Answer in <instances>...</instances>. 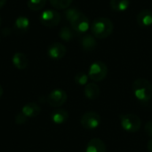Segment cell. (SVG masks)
<instances>
[{
	"label": "cell",
	"instance_id": "obj_8",
	"mask_svg": "<svg viewBox=\"0 0 152 152\" xmlns=\"http://www.w3.org/2000/svg\"><path fill=\"white\" fill-rule=\"evenodd\" d=\"M68 99L67 93L62 89H54L47 96V102L50 106L58 108L62 106Z\"/></svg>",
	"mask_w": 152,
	"mask_h": 152
},
{
	"label": "cell",
	"instance_id": "obj_15",
	"mask_svg": "<svg viewBox=\"0 0 152 152\" xmlns=\"http://www.w3.org/2000/svg\"><path fill=\"white\" fill-rule=\"evenodd\" d=\"M12 64L18 69H25L28 65V61L27 56L22 53H16L12 58Z\"/></svg>",
	"mask_w": 152,
	"mask_h": 152
},
{
	"label": "cell",
	"instance_id": "obj_28",
	"mask_svg": "<svg viewBox=\"0 0 152 152\" xmlns=\"http://www.w3.org/2000/svg\"><path fill=\"white\" fill-rule=\"evenodd\" d=\"M3 92H4V91H3V87H2V86L0 85V97L3 95Z\"/></svg>",
	"mask_w": 152,
	"mask_h": 152
},
{
	"label": "cell",
	"instance_id": "obj_3",
	"mask_svg": "<svg viewBox=\"0 0 152 152\" xmlns=\"http://www.w3.org/2000/svg\"><path fill=\"white\" fill-rule=\"evenodd\" d=\"M120 125L123 130L127 133H136L140 130L142 121L135 114H125L120 117Z\"/></svg>",
	"mask_w": 152,
	"mask_h": 152
},
{
	"label": "cell",
	"instance_id": "obj_21",
	"mask_svg": "<svg viewBox=\"0 0 152 152\" xmlns=\"http://www.w3.org/2000/svg\"><path fill=\"white\" fill-rule=\"evenodd\" d=\"M28 7L32 11H39L46 4V0H28Z\"/></svg>",
	"mask_w": 152,
	"mask_h": 152
},
{
	"label": "cell",
	"instance_id": "obj_27",
	"mask_svg": "<svg viewBox=\"0 0 152 152\" xmlns=\"http://www.w3.org/2000/svg\"><path fill=\"white\" fill-rule=\"evenodd\" d=\"M5 3H6V0H0V9H2L4 7Z\"/></svg>",
	"mask_w": 152,
	"mask_h": 152
},
{
	"label": "cell",
	"instance_id": "obj_25",
	"mask_svg": "<svg viewBox=\"0 0 152 152\" xmlns=\"http://www.w3.org/2000/svg\"><path fill=\"white\" fill-rule=\"evenodd\" d=\"M144 131H145V133L147 134L148 136L152 138V120L146 123L145 127H144Z\"/></svg>",
	"mask_w": 152,
	"mask_h": 152
},
{
	"label": "cell",
	"instance_id": "obj_24",
	"mask_svg": "<svg viewBox=\"0 0 152 152\" xmlns=\"http://www.w3.org/2000/svg\"><path fill=\"white\" fill-rule=\"evenodd\" d=\"M14 120H15V123H16L17 125H24V124L28 121V118L20 111V112H19V113L16 115Z\"/></svg>",
	"mask_w": 152,
	"mask_h": 152
},
{
	"label": "cell",
	"instance_id": "obj_16",
	"mask_svg": "<svg viewBox=\"0 0 152 152\" xmlns=\"http://www.w3.org/2000/svg\"><path fill=\"white\" fill-rule=\"evenodd\" d=\"M69 118V113L67 110L63 109H58L53 111L51 115V119L52 121L56 124V125H61L65 123Z\"/></svg>",
	"mask_w": 152,
	"mask_h": 152
},
{
	"label": "cell",
	"instance_id": "obj_13",
	"mask_svg": "<svg viewBox=\"0 0 152 152\" xmlns=\"http://www.w3.org/2000/svg\"><path fill=\"white\" fill-rule=\"evenodd\" d=\"M86 152H106V145L102 140L94 138L88 142Z\"/></svg>",
	"mask_w": 152,
	"mask_h": 152
},
{
	"label": "cell",
	"instance_id": "obj_30",
	"mask_svg": "<svg viewBox=\"0 0 152 152\" xmlns=\"http://www.w3.org/2000/svg\"><path fill=\"white\" fill-rule=\"evenodd\" d=\"M54 152H60V151H54Z\"/></svg>",
	"mask_w": 152,
	"mask_h": 152
},
{
	"label": "cell",
	"instance_id": "obj_17",
	"mask_svg": "<svg viewBox=\"0 0 152 152\" xmlns=\"http://www.w3.org/2000/svg\"><path fill=\"white\" fill-rule=\"evenodd\" d=\"M29 28V20L26 16H19L14 21V29L18 32H26Z\"/></svg>",
	"mask_w": 152,
	"mask_h": 152
},
{
	"label": "cell",
	"instance_id": "obj_26",
	"mask_svg": "<svg viewBox=\"0 0 152 152\" xmlns=\"http://www.w3.org/2000/svg\"><path fill=\"white\" fill-rule=\"evenodd\" d=\"M147 148H148V151H149L152 152V138L149 141L148 145H147Z\"/></svg>",
	"mask_w": 152,
	"mask_h": 152
},
{
	"label": "cell",
	"instance_id": "obj_9",
	"mask_svg": "<svg viewBox=\"0 0 152 152\" xmlns=\"http://www.w3.org/2000/svg\"><path fill=\"white\" fill-rule=\"evenodd\" d=\"M66 54V47L61 43H53L47 49V55L53 60H61Z\"/></svg>",
	"mask_w": 152,
	"mask_h": 152
},
{
	"label": "cell",
	"instance_id": "obj_20",
	"mask_svg": "<svg viewBox=\"0 0 152 152\" xmlns=\"http://www.w3.org/2000/svg\"><path fill=\"white\" fill-rule=\"evenodd\" d=\"M50 4L56 9L59 10H63V9H68L73 0H49Z\"/></svg>",
	"mask_w": 152,
	"mask_h": 152
},
{
	"label": "cell",
	"instance_id": "obj_12",
	"mask_svg": "<svg viewBox=\"0 0 152 152\" xmlns=\"http://www.w3.org/2000/svg\"><path fill=\"white\" fill-rule=\"evenodd\" d=\"M21 112L28 118H33L37 117L41 112V108L38 104L35 102H29L25 104L22 109Z\"/></svg>",
	"mask_w": 152,
	"mask_h": 152
},
{
	"label": "cell",
	"instance_id": "obj_19",
	"mask_svg": "<svg viewBox=\"0 0 152 152\" xmlns=\"http://www.w3.org/2000/svg\"><path fill=\"white\" fill-rule=\"evenodd\" d=\"M73 31L74 30L72 28H69L67 26H64V27H62L60 29V31H59V37H60L61 39H62L64 41H67V42L68 41H70L74 37V32Z\"/></svg>",
	"mask_w": 152,
	"mask_h": 152
},
{
	"label": "cell",
	"instance_id": "obj_4",
	"mask_svg": "<svg viewBox=\"0 0 152 152\" xmlns=\"http://www.w3.org/2000/svg\"><path fill=\"white\" fill-rule=\"evenodd\" d=\"M108 74V67L102 61H94L88 70V77L94 82L102 81Z\"/></svg>",
	"mask_w": 152,
	"mask_h": 152
},
{
	"label": "cell",
	"instance_id": "obj_23",
	"mask_svg": "<svg viewBox=\"0 0 152 152\" xmlns=\"http://www.w3.org/2000/svg\"><path fill=\"white\" fill-rule=\"evenodd\" d=\"M80 12H81L77 8H68L64 12V16H65V19L68 21L71 22Z\"/></svg>",
	"mask_w": 152,
	"mask_h": 152
},
{
	"label": "cell",
	"instance_id": "obj_11",
	"mask_svg": "<svg viewBox=\"0 0 152 152\" xmlns=\"http://www.w3.org/2000/svg\"><path fill=\"white\" fill-rule=\"evenodd\" d=\"M80 45L84 51L86 52H92L97 46V41L93 35L90 34H84L80 39Z\"/></svg>",
	"mask_w": 152,
	"mask_h": 152
},
{
	"label": "cell",
	"instance_id": "obj_14",
	"mask_svg": "<svg viewBox=\"0 0 152 152\" xmlns=\"http://www.w3.org/2000/svg\"><path fill=\"white\" fill-rule=\"evenodd\" d=\"M100 88L95 83H88L84 89V94L86 98L91 101L97 99L100 96Z\"/></svg>",
	"mask_w": 152,
	"mask_h": 152
},
{
	"label": "cell",
	"instance_id": "obj_6",
	"mask_svg": "<svg viewBox=\"0 0 152 152\" xmlns=\"http://www.w3.org/2000/svg\"><path fill=\"white\" fill-rule=\"evenodd\" d=\"M61 19V14L54 10H45L39 16L40 23L47 28H53L57 26L60 23Z\"/></svg>",
	"mask_w": 152,
	"mask_h": 152
},
{
	"label": "cell",
	"instance_id": "obj_1",
	"mask_svg": "<svg viewBox=\"0 0 152 152\" xmlns=\"http://www.w3.org/2000/svg\"><path fill=\"white\" fill-rule=\"evenodd\" d=\"M135 99L142 104L148 103L152 98V84L145 78H137L132 85Z\"/></svg>",
	"mask_w": 152,
	"mask_h": 152
},
{
	"label": "cell",
	"instance_id": "obj_2",
	"mask_svg": "<svg viewBox=\"0 0 152 152\" xmlns=\"http://www.w3.org/2000/svg\"><path fill=\"white\" fill-rule=\"evenodd\" d=\"M114 29V25L112 21L105 17H99L96 18L92 25H91V31L92 35L100 39L106 38L110 37Z\"/></svg>",
	"mask_w": 152,
	"mask_h": 152
},
{
	"label": "cell",
	"instance_id": "obj_5",
	"mask_svg": "<svg viewBox=\"0 0 152 152\" xmlns=\"http://www.w3.org/2000/svg\"><path fill=\"white\" fill-rule=\"evenodd\" d=\"M102 122V118L100 114L95 111H88L85 113L81 119V126L86 130H94L96 129Z\"/></svg>",
	"mask_w": 152,
	"mask_h": 152
},
{
	"label": "cell",
	"instance_id": "obj_18",
	"mask_svg": "<svg viewBox=\"0 0 152 152\" xmlns=\"http://www.w3.org/2000/svg\"><path fill=\"white\" fill-rule=\"evenodd\" d=\"M110 4L113 11L122 12L128 9L130 5V0H110Z\"/></svg>",
	"mask_w": 152,
	"mask_h": 152
},
{
	"label": "cell",
	"instance_id": "obj_10",
	"mask_svg": "<svg viewBox=\"0 0 152 152\" xmlns=\"http://www.w3.org/2000/svg\"><path fill=\"white\" fill-rule=\"evenodd\" d=\"M136 20L141 28H149L152 26V12L151 10H142L136 16Z\"/></svg>",
	"mask_w": 152,
	"mask_h": 152
},
{
	"label": "cell",
	"instance_id": "obj_22",
	"mask_svg": "<svg viewBox=\"0 0 152 152\" xmlns=\"http://www.w3.org/2000/svg\"><path fill=\"white\" fill-rule=\"evenodd\" d=\"M88 74H86L85 72H78L74 77V81L79 86H86L88 84Z\"/></svg>",
	"mask_w": 152,
	"mask_h": 152
},
{
	"label": "cell",
	"instance_id": "obj_7",
	"mask_svg": "<svg viewBox=\"0 0 152 152\" xmlns=\"http://www.w3.org/2000/svg\"><path fill=\"white\" fill-rule=\"evenodd\" d=\"M71 28L72 29L80 35H84L86 34L89 28H90V22H89V19L87 18L86 15H85L84 13L80 12L71 22H70Z\"/></svg>",
	"mask_w": 152,
	"mask_h": 152
},
{
	"label": "cell",
	"instance_id": "obj_29",
	"mask_svg": "<svg viewBox=\"0 0 152 152\" xmlns=\"http://www.w3.org/2000/svg\"><path fill=\"white\" fill-rule=\"evenodd\" d=\"M1 23H2V18H1V16H0V26H1Z\"/></svg>",
	"mask_w": 152,
	"mask_h": 152
}]
</instances>
